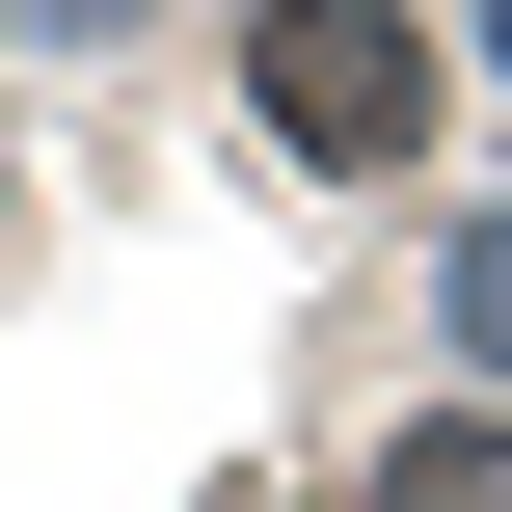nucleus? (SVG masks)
Masks as SVG:
<instances>
[{"mask_svg": "<svg viewBox=\"0 0 512 512\" xmlns=\"http://www.w3.org/2000/svg\"><path fill=\"white\" fill-rule=\"evenodd\" d=\"M270 135L297 162H405L432 135V27L405 0H270Z\"/></svg>", "mask_w": 512, "mask_h": 512, "instance_id": "nucleus-1", "label": "nucleus"}, {"mask_svg": "<svg viewBox=\"0 0 512 512\" xmlns=\"http://www.w3.org/2000/svg\"><path fill=\"white\" fill-rule=\"evenodd\" d=\"M378 512H512V405H432V432H405V486Z\"/></svg>", "mask_w": 512, "mask_h": 512, "instance_id": "nucleus-2", "label": "nucleus"}, {"mask_svg": "<svg viewBox=\"0 0 512 512\" xmlns=\"http://www.w3.org/2000/svg\"><path fill=\"white\" fill-rule=\"evenodd\" d=\"M459 351H512V243H459Z\"/></svg>", "mask_w": 512, "mask_h": 512, "instance_id": "nucleus-3", "label": "nucleus"}]
</instances>
